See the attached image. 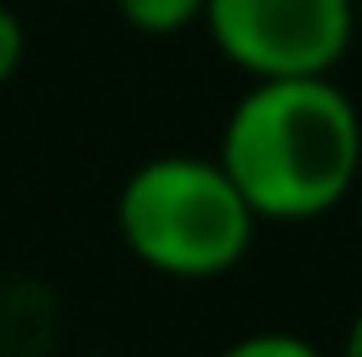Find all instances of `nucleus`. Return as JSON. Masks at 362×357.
Wrapping results in <instances>:
<instances>
[{
	"instance_id": "obj_2",
	"label": "nucleus",
	"mask_w": 362,
	"mask_h": 357,
	"mask_svg": "<svg viewBox=\"0 0 362 357\" xmlns=\"http://www.w3.org/2000/svg\"><path fill=\"white\" fill-rule=\"evenodd\" d=\"M263 221L221 168V158L158 153L116 189V237L147 274L210 284L247 263Z\"/></svg>"
},
{
	"instance_id": "obj_6",
	"label": "nucleus",
	"mask_w": 362,
	"mask_h": 357,
	"mask_svg": "<svg viewBox=\"0 0 362 357\" xmlns=\"http://www.w3.org/2000/svg\"><path fill=\"white\" fill-rule=\"evenodd\" d=\"M21 64H27V27H21V16L0 0V90L21 74Z\"/></svg>"
},
{
	"instance_id": "obj_7",
	"label": "nucleus",
	"mask_w": 362,
	"mask_h": 357,
	"mask_svg": "<svg viewBox=\"0 0 362 357\" xmlns=\"http://www.w3.org/2000/svg\"><path fill=\"white\" fill-rule=\"evenodd\" d=\"M336 357H362V310L352 315V326H346V336H341V352Z\"/></svg>"
},
{
	"instance_id": "obj_5",
	"label": "nucleus",
	"mask_w": 362,
	"mask_h": 357,
	"mask_svg": "<svg viewBox=\"0 0 362 357\" xmlns=\"http://www.w3.org/2000/svg\"><path fill=\"white\" fill-rule=\"evenodd\" d=\"M216 357H326V352L299 331H252V336H236L231 347H221Z\"/></svg>"
},
{
	"instance_id": "obj_1",
	"label": "nucleus",
	"mask_w": 362,
	"mask_h": 357,
	"mask_svg": "<svg viewBox=\"0 0 362 357\" xmlns=\"http://www.w3.org/2000/svg\"><path fill=\"white\" fill-rule=\"evenodd\" d=\"M216 158L257 221L305 226L352 200L362 179V110L336 74L252 79L221 127Z\"/></svg>"
},
{
	"instance_id": "obj_8",
	"label": "nucleus",
	"mask_w": 362,
	"mask_h": 357,
	"mask_svg": "<svg viewBox=\"0 0 362 357\" xmlns=\"http://www.w3.org/2000/svg\"><path fill=\"white\" fill-rule=\"evenodd\" d=\"M352 211H357V231H362V179H357V189H352Z\"/></svg>"
},
{
	"instance_id": "obj_3",
	"label": "nucleus",
	"mask_w": 362,
	"mask_h": 357,
	"mask_svg": "<svg viewBox=\"0 0 362 357\" xmlns=\"http://www.w3.org/2000/svg\"><path fill=\"white\" fill-rule=\"evenodd\" d=\"M199 27L247 84L320 79L352 53L357 0H210Z\"/></svg>"
},
{
	"instance_id": "obj_4",
	"label": "nucleus",
	"mask_w": 362,
	"mask_h": 357,
	"mask_svg": "<svg viewBox=\"0 0 362 357\" xmlns=\"http://www.w3.org/2000/svg\"><path fill=\"white\" fill-rule=\"evenodd\" d=\"M210 0H116V16L142 37H179L205 21Z\"/></svg>"
}]
</instances>
